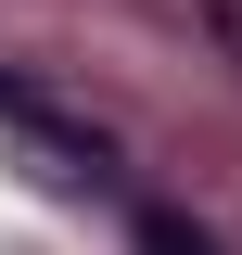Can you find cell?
Instances as JSON below:
<instances>
[{
  "instance_id": "cell-1",
  "label": "cell",
  "mask_w": 242,
  "mask_h": 255,
  "mask_svg": "<svg viewBox=\"0 0 242 255\" xmlns=\"http://www.w3.org/2000/svg\"><path fill=\"white\" fill-rule=\"evenodd\" d=\"M0 140L38 166L51 191H127V153H115V128H90L77 102H51L38 77H13L0 64Z\"/></svg>"
},
{
  "instance_id": "cell-2",
  "label": "cell",
  "mask_w": 242,
  "mask_h": 255,
  "mask_svg": "<svg viewBox=\"0 0 242 255\" xmlns=\"http://www.w3.org/2000/svg\"><path fill=\"white\" fill-rule=\"evenodd\" d=\"M127 243H140V255H230L217 230H191V217H166V204H127Z\"/></svg>"
},
{
  "instance_id": "cell-3",
  "label": "cell",
  "mask_w": 242,
  "mask_h": 255,
  "mask_svg": "<svg viewBox=\"0 0 242 255\" xmlns=\"http://www.w3.org/2000/svg\"><path fill=\"white\" fill-rule=\"evenodd\" d=\"M204 26H217V51L242 64V0H204Z\"/></svg>"
}]
</instances>
